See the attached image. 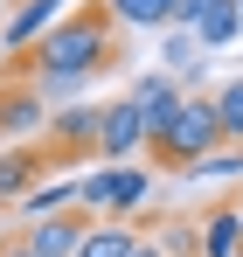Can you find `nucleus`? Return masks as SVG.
I'll use <instances>...</instances> for the list:
<instances>
[{"instance_id":"obj_1","label":"nucleus","mask_w":243,"mask_h":257,"mask_svg":"<svg viewBox=\"0 0 243 257\" xmlns=\"http://www.w3.org/2000/svg\"><path fill=\"white\" fill-rule=\"evenodd\" d=\"M14 63L42 84L49 111H56L63 97H77L83 84H97L104 70H118V63H125V49H118V21L104 14V0H90V7L63 14V21L42 35L35 56H14Z\"/></svg>"},{"instance_id":"obj_2","label":"nucleus","mask_w":243,"mask_h":257,"mask_svg":"<svg viewBox=\"0 0 243 257\" xmlns=\"http://www.w3.org/2000/svg\"><path fill=\"white\" fill-rule=\"evenodd\" d=\"M146 153H153V167H160V174H202L208 160L222 153L215 97H208V90H188V97H181V111H174V125H167Z\"/></svg>"},{"instance_id":"obj_3","label":"nucleus","mask_w":243,"mask_h":257,"mask_svg":"<svg viewBox=\"0 0 243 257\" xmlns=\"http://www.w3.org/2000/svg\"><path fill=\"white\" fill-rule=\"evenodd\" d=\"M35 132H49V97H42V84L14 63V77L0 84V139H35Z\"/></svg>"},{"instance_id":"obj_4","label":"nucleus","mask_w":243,"mask_h":257,"mask_svg":"<svg viewBox=\"0 0 243 257\" xmlns=\"http://www.w3.org/2000/svg\"><path fill=\"white\" fill-rule=\"evenodd\" d=\"M97 125H104V104H56L49 111V160H97Z\"/></svg>"},{"instance_id":"obj_5","label":"nucleus","mask_w":243,"mask_h":257,"mask_svg":"<svg viewBox=\"0 0 243 257\" xmlns=\"http://www.w3.org/2000/svg\"><path fill=\"white\" fill-rule=\"evenodd\" d=\"M146 153V118H139V104L132 97H111L104 104V125H97V160H139Z\"/></svg>"},{"instance_id":"obj_6","label":"nucleus","mask_w":243,"mask_h":257,"mask_svg":"<svg viewBox=\"0 0 243 257\" xmlns=\"http://www.w3.org/2000/svg\"><path fill=\"white\" fill-rule=\"evenodd\" d=\"M181 97H188V90L174 84L167 70H153V77H139V90H132V104H139V118H146V146H153V139H160V132L174 125Z\"/></svg>"},{"instance_id":"obj_7","label":"nucleus","mask_w":243,"mask_h":257,"mask_svg":"<svg viewBox=\"0 0 243 257\" xmlns=\"http://www.w3.org/2000/svg\"><path fill=\"white\" fill-rule=\"evenodd\" d=\"M83 229H90V215H83V209H63V215H49V222H28L21 236H28L35 257H77Z\"/></svg>"},{"instance_id":"obj_8","label":"nucleus","mask_w":243,"mask_h":257,"mask_svg":"<svg viewBox=\"0 0 243 257\" xmlns=\"http://www.w3.org/2000/svg\"><path fill=\"white\" fill-rule=\"evenodd\" d=\"M56 21H63V0H21L14 21H7V35H0V49L7 56H28V42H42Z\"/></svg>"},{"instance_id":"obj_9","label":"nucleus","mask_w":243,"mask_h":257,"mask_svg":"<svg viewBox=\"0 0 243 257\" xmlns=\"http://www.w3.org/2000/svg\"><path fill=\"white\" fill-rule=\"evenodd\" d=\"M56 167V160H42L35 146H7L0 153V202H21V195H35V174Z\"/></svg>"},{"instance_id":"obj_10","label":"nucleus","mask_w":243,"mask_h":257,"mask_svg":"<svg viewBox=\"0 0 243 257\" xmlns=\"http://www.w3.org/2000/svg\"><path fill=\"white\" fill-rule=\"evenodd\" d=\"M202 257H243V202L208 209V222H202Z\"/></svg>"},{"instance_id":"obj_11","label":"nucleus","mask_w":243,"mask_h":257,"mask_svg":"<svg viewBox=\"0 0 243 257\" xmlns=\"http://www.w3.org/2000/svg\"><path fill=\"white\" fill-rule=\"evenodd\" d=\"M146 195H153V174H146V167H118V181H111V209H104V222H139V209H146Z\"/></svg>"},{"instance_id":"obj_12","label":"nucleus","mask_w":243,"mask_h":257,"mask_svg":"<svg viewBox=\"0 0 243 257\" xmlns=\"http://www.w3.org/2000/svg\"><path fill=\"white\" fill-rule=\"evenodd\" d=\"M139 250V222H90L77 257H132Z\"/></svg>"},{"instance_id":"obj_13","label":"nucleus","mask_w":243,"mask_h":257,"mask_svg":"<svg viewBox=\"0 0 243 257\" xmlns=\"http://www.w3.org/2000/svg\"><path fill=\"white\" fill-rule=\"evenodd\" d=\"M118 28H174V0H104Z\"/></svg>"},{"instance_id":"obj_14","label":"nucleus","mask_w":243,"mask_h":257,"mask_svg":"<svg viewBox=\"0 0 243 257\" xmlns=\"http://www.w3.org/2000/svg\"><path fill=\"white\" fill-rule=\"evenodd\" d=\"M236 35H243V7H236V0H222V7L202 21V28H195V42H202L208 56H215V49H229Z\"/></svg>"},{"instance_id":"obj_15","label":"nucleus","mask_w":243,"mask_h":257,"mask_svg":"<svg viewBox=\"0 0 243 257\" xmlns=\"http://www.w3.org/2000/svg\"><path fill=\"white\" fill-rule=\"evenodd\" d=\"M215 125H222V146L243 153V77H229V84L215 90Z\"/></svg>"},{"instance_id":"obj_16","label":"nucleus","mask_w":243,"mask_h":257,"mask_svg":"<svg viewBox=\"0 0 243 257\" xmlns=\"http://www.w3.org/2000/svg\"><path fill=\"white\" fill-rule=\"evenodd\" d=\"M77 209V181H56V188H35V195H21V215H35V222H49V215Z\"/></svg>"},{"instance_id":"obj_17","label":"nucleus","mask_w":243,"mask_h":257,"mask_svg":"<svg viewBox=\"0 0 243 257\" xmlns=\"http://www.w3.org/2000/svg\"><path fill=\"white\" fill-rule=\"evenodd\" d=\"M160 56H167V63H174V70H181V63L195 70V56H202V42H195L188 28H167V42H160Z\"/></svg>"},{"instance_id":"obj_18","label":"nucleus","mask_w":243,"mask_h":257,"mask_svg":"<svg viewBox=\"0 0 243 257\" xmlns=\"http://www.w3.org/2000/svg\"><path fill=\"white\" fill-rule=\"evenodd\" d=\"M215 7H222V0H174V28H188V35H195Z\"/></svg>"},{"instance_id":"obj_19","label":"nucleus","mask_w":243,"mask_h":257,"mask_svg":"<svg viewBox=\"0 0 243 257\" xmlns=\"http://www.w3.org/2000/svg\"><path fill=\"white\" fill-rule=\"evenodd\" d=\"M132 257H174V250H167V236H139V250H132Z\"/></svg>"},{"instance_id":"obj_20","label":"nucleus","mask_w":243,"mask_h":257,"mask_svg":"<svg viewBox=\"0 0 243 257\" xmlns=\"http://www.w3.org/2000/svg\"><path fill=\"white\" fill-rule=\"evenodd\" d=\"M0 257H35V250H28V236H7V243H0Z\"/></svg>"},{"instance_id":"obj_21","label":"nucleus","mask_w":243,"mask_h":257,"mask_svg":"<svg viewBox=\"0 0 243 257\" xmlns=\"http://www.w3.org/2000/svg\"><path fill=\"white\" fill-rule=\"evenodd\" d=\"M0 7H7V0H0Z\"/></svg>"},{"instance_id":"obj_22","label":"nucleus","mask_w":243,"mask_h":257,"mask_svg":"<svg viewBox=\"0 0 243 257\" xmlns=\"http://www.w3.org/2000/svg\"><path fill=\"white\" fill-rule=\"evenodd\" d=\"M236 7H243V0H236Z\"/></svg>"}]
</instances>
